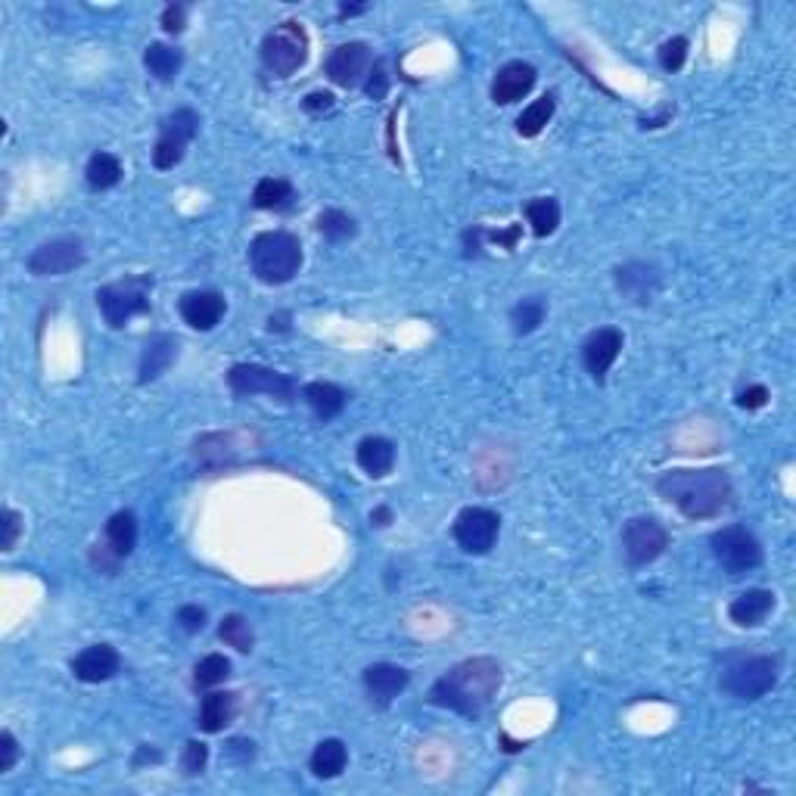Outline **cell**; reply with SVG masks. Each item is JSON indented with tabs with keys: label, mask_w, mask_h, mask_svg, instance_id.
Wrapping results in <instances>:
<instances>
[{
	"label": "cell",
	"mask_w": 796,
	"mask_h": 796,
	"mask_svg": "<svg viewBox=\"0 0 796 796\" xmlns=\"http://www.w3.org/2000/svg\"><path fill=\"white\" fill-rule=\"evenodd\" d=\"M178 308H181L184 324H190L193 330H215L224 318L227 302L215 290H190L181 296Z\"/></svg>",
	"instance_id": "cell-15"
},
{
	"label": "cell",
	"mask_w": 796,
	"mask_h": 796,
	"mask_svg": "<svg viewBox=\"0 0 796 796\" xmlns=\"http://www.w3.org/2000/svg\"><path fill=\"white\" fill-rule=\"evenodd\" d=\"M622 330L616 327H601V330H594L588 339H585V346H582V361L588 367V374L601 383L607 377V371L613 367V361L619 358L622 352Z\"/></svg>",
	"instance_id": "cell-14"
},
{
	"label": "cell",
	"mask_w": 796,
	"mask_h": 796,
	"mask_svg": "<svg viewBox=\"0 0 796 796\" xmlns=\"http://www.w3.org/2000/svg\"><path fill=\"white\" fill-rule=\"evenodd\" d=\"M535 78H538L535 66H529L523 60L501 66L498 75H495V81H492V100L498 106H510V103L523 100L535 88Z\"/></svg>",
	"instance_id": "cell-17"
},
{
	"label": "cell",
	"mask_w": 796,
	"mask_h": 796,
	"mask_svg": "<svg viewBox=\"0 0 796 796\" xmlns=\"http://www.w3.org/2000/svg\"><path fill=\"white\" fill-rule=\"evenodd\" d=\"M669 548V532L653 517H632L622 526V551L632 566H647Z\"/></svg>",
	"instance_id": "cell-10"
},
{
	"label": "cell",
	"mask_w": 796,
	"mask_h": 796,
	"mask_svg": "<svg viewBox=\"0 0 796 796\" xmlns=\"http://www.w3.org/2000/svg\"><path fill=\"white\" fill-rule=\"evenodd\" d=\"M367 72H371V47L361 41L339 44L327 56V78L339 88H355Z\"/></svg>",
	"instance_id": "cell-13"
},
{
	"label": "cell",
	"mask_w": 796,
	"mask_h": 796,
	"mask_svg": "<svg viewBox=\"0 0 796 796\" xmlns=\"http://www.w3.org/2000/svg\"><path fill=\"white\" fill-rule=\"evenodd\" d=\"M227 386L234 395H271L283 405L296 398V383L287 374H277L262 364H234L227 371Z\"/></svg>",
	"instance_id": "cell-9"
},
{
	"label": "cell",
	"mask_w": 796,
	"mask_h": 796,
	"mask_svg": "<svg viewBox=\"0 0 796 796\" xmlns=\"http://www.w3.org/2000/svg\"><path fill=\"white\" fill-rule=\"evenodd\" d=\"M144 762H162V753H159L156 747H147V744H144V747L137 750V756H134V769H140V765H144Z\"/></svg>",
	"instance_id": "cell-46"
},
{
	"label": "cell",
	"mask_w": 796,
	"mask_h": 796,
	"mask_svg": "<svg viewBox=\"0 0 796 796\" xmlns=\"http://www.w3.org/2000/svg\"><path fill=\"white\" fill-rule=\"evenodd\" d=\"M657 492L688 520H713L731 504V479L719 467L669 470L660 476Z\"/></svg>",
	"instance_id": "cell-2"
},
{
	"label": "cell",
	"mask_w": 796,
	"mask_h": 796,
	"mask_svg": "<svg viewBox=\"0 0 796 796\" xmlns=\"http://www.w3.org/2000/svg\"><path fill=\"white\" fill-rule=\"evenodd\" d=\"M122 162L119 156L112 153H94L88 168H84V178H88V187L91 190H112L119 181H122Z\"/></svg>",
	"instance_id": "cell-29"
},
{
	"label": "cell",
	"mask_w": 796,
	"mask_h": 796,
	"mask_svg": "<svg viewBox=\"0 0 796 796\" xmlns=\"http://www.w3.org/2000/svg\"><path fill=\"white\" fill-rule=\"evenodd\" d=\"M84 243L78 237H56L41 243L32 255H28L25 268L32 271L35 277H63L75 268L84 265Z\"/></svg>",
	"instance_id": "cell-11"
},
{
	"label": "cell",
	"mask_w": 796,
	"mask_h": 796,
	"mask_svg": "<svg viewBox=\"0 0 796 796\" xmlns=\"http://www.w3.org/2000/svg\"><path fill=\"white\" fill-rule=\"evenodd\" d=\"M501 691V666L492 657H473L451 666L430 688V703L461 716L482 713Z\"/></svg>",
	"instance_id": "cell-1"
},
{
	"label": "cell",
	"mask_w": 796,
	"mask_h": 796,
	"mask_svg": "<svg viewBox=\"0 0 796 796\" xmlns=\"http://www.w3.org/2000/svg\"><path fill=\"white\" fill-rule=\"evenodd\" d=\"M346 765H349V750L343 741H336V737H327V741H321L315 747V753H311V772H315L318 778L343 775Z\"/></svg>",
	"instance_id": "cell-26"
},
{
	"label": "cell",
	"mask_w": 796,
	"mask_h": 796,
	"mask_svg": "<svg viewBox=\"0 0 796 796\" xmlns=\"http://www.w3.org/2000/svg\"><path fill=\"white\" fill-rule=\"evenodd\" d=\"M551 119H554V97L545 94L542 100L529 103V106L520 112L517 131H520L523 137H535V134H542V131H545V125H548Z\"/></svg>",
	"instance_id": "cell-32"
},
{
	"label": "cell",
	"mask_w": 796,
	"mask_h": 796,
	"mask_svg": "<svg viewBox=\"0 0 796 796\" xmlns=\"http://www.w3.org/2000/svg\"><path fill=\"white\" fill-rule=\"evenodd\" d=\"M178 625L187 632V635H196V632H203V625H206V610L203 607H181L178 610Z\"/></svg>",
	"instance_id": "cell-41"
},
{
	"label": "cell",
	"mask_w": 796,
	"mask_h": 796,
	"mask_svg": "<svg viewBox=\"0 0 796 796\" xmlns=\"http://www.w3.org/2000/svg\"><path fill=\"white\" fill-rule=\"evenodd\" d=\"M769 389H765L762 383H753V386H747V389H741L737 392V405L741 408H747V411H759L765 402H769Z\"/></svg>",
	"instance_id": "cell-40"
},
{
	"label": "cell",
	"mask_w": 796,
	"mask_h": 796,
	"mask_svg": "<svg viewBox=\"0 0 796 796\" xmlns=\"http://www.w3.org/2000/svg\"><path fill=\"white\" fill-rule=\"evenodd\" d=\"M361 681H364V691L371 694L374 703L389 706L408 688V672L402 666H392V663H374V666L364 669Z\"/></svg>",
	"instance_id": "cell-18"
},
{
	"label": "cell",
	"mask_w": 796,
	"mask_h": 796,
	"mask_svg": "<svg viewBox=\"0 0 796 796\" xmlns=\"http://www.w3.org/2000/svg\"><path fill=\"white\" fill-rule=\"evenodd\" d=\"M318 231H321V234H324L330 243H343V240L355 237L358 224H355V218H352V215H346V212H339V209H327V212H321V215H318Z\"/></svg>",
	"instance_id": "cell-34"
},
{
	"label": "cell",
	"mask_w": 796,
	"mask_h": 796,
	"mask_svg": "<svg viewBox=\"0 0 796 796\" xmlns=\"http://www.w3.org/2000/svg\"><path fill=\"white\" fill-rule=\"evenodd\" d=\"M144 66L147 72L156 78V81H175L181 66H184V56L178 47H168V44H150L147 53H144Z\"/></svg>",
	"instance_id": "cell-27"
},
{
	"label": "cell",
	"mask_w": 796,
	"mask_h": 796,
	"mask_svg": "<svg viewBox=\"0 0 796 796\" xmlns=\"http://www.w3.org/2000/svg\"><path fill=\"white\" fill-rule=\"evenodd\" d=\"M302 398L308 402V408L315 411L321 420H333L339 411L346 408V389H339L336 383H324V380H315L302 389Z\"/></svg>",
	"instance_id": "cell-24"
},
{
	"label": "cell",
	"mask_w": 796,
	"mask_h": 796,
	"mask_svg": "<svg viewBox=\"0 0 796 796\" xmlns=\"http://www.w3.org/2000/svg\"><path fill=\"white\" fill-rule=\"evenodd\" d=\"M545 311H548V305H545V299H538V296H529V299L517 302L514 308H510V324H514V333L526 336V333L538 330V327H542V321H545Z\"/></svg>",
	"instance_id": "cell-31"
},
{
	"label": "cell",
	"mask_w": 796,
	"mask_h": 796,
	"mask_svg": "<svg viewBox=\"0 0 796 796\" xmlns=\"http://www.w3.org/2000/svg\"><path fill=\"white\" fill-rule=\"evenodd\" d=\"M355 458H358V467L367 476H371V479H383L395 467V445L389 439H383V436H367V439L358 442Z\"/></svg>",
	"instance_id": "cell-22"
},
{
	"label": "cell",
	"mask_w": 796,
	"mask_h": 796,
	"mask_svg": "<svg viewBox=\"0 0 796 796\" xmlns=\"http://www.w3.org/2000/svg\"><path fill=\"white\" fill-rule=\"evenodd\" d=\"M19 535H22V517L13 507H4L0 510V551L10 554L19 542Z\"/></svg>",
	"instance_id": "cell-36"
},
{
	"label": "cell",
	"mask_w": 796,
	"mask_h": 796,
	"mask_svg": "<svg viewBox=\"0 0 796 796\" xmlns=\"http://www.w3.org/2000/svg\"><path fill=\"white\" fill-rule=\"evenodd\" d=\"M184 25H187V7H181V4L165 7V13H162V28H165L168 35H181V32H184Z\"/></svg>",
	"instance_id": "cell-43"
},
{
	"label": "cell",
	"mask_w": 796,
	"mask_h": 796,
	"mask_svg": "<svg viewBox=\"0 0 796 796\" xmlns=\"http://www.w3.org/2000/svg\"><path fill=\"white\" fill-rule=\"evenodd\" d=\"M137 545V520L131 510H119V514H112L109 523H106V542L97 545L100 551H106L109 557L116 560H125Z\"/></svg>",
	"instance_id": "cell-23"
},
{
	"label": "cell",
	"mask_w": 796,
	"mask_h": 796,
	"mask_svg": "<svg viewBox=\"0 0 796 796\" xmlns=\"http://www.w3.org/2000/svg\"><path fill=\"white\" fill-rule=\"evenodd\" d=\"M218 635H221V641H224L227 647H234V650H240V653H249L252 644H255L252 625H249V619L240 616V613L224 616L221 625H218Z\"/></svg>",
	"instance_id": "cell-33"
},
{
	"label": "cell",
	"mask_w": 796,
	"mask_h": 796,
	"mask_svg": "<svg viewBox=\"0 0 796 796\" xmlns=\"http://www.w3.org/2000/svg\"><path fill=\"white\" fill-rule=\"evenodd\" d=\"M389 520H392V510L389 507H377L374 514H371V523L374 526H389Z\"/></svg>",
	"instance_id": "cell-47"
},
{
	"label": "cell",
	"mask_w": 796,
	"mask_h": 796,
	"mask_svg": "<svg viewBox=\"0 0 796 796\" xmlns=\"http://www.w3.org/2000/svg\"><path fill=\"white\" fill-rule=\"evenodd\" d=\"M178 358V339L168 333H156L147 339L144 355H140V383H150L156 377H162L172 361Z\"/></svg>",
	"instance_id": "cell-21"
},
{
	"label": "cell",
	"mask_w": 796,
	"mask_h": 796,
	"mask_svg": "<svg viewBox=\"0 0 796 796\" xmlns=\"http://www.w3.org/2000/svg\"><path fill=\"white\" fill-rule=\"evenodd\" d=\"M249 265L268 287L290 283L302 268V243L290 231H265L249 246Z\"/></svg>",
	"instance_id": "cell-3"
},
{
	"label": "cell",
	"mask_w": 796,
	"mask_h": 796,
	"mask_svg": "<svg viewBox=\"0 0 796 796\" xmlns=\"http://www.w3.org/2000/svg\"><path fill=\"white\" fill-rule=\"evenodd\" d=\"M772 610H775V594L769 588H750L734 597L728 616L734 625H741V629H753V625H762L769 619Z\"/></svg>",
	"instance_id": "cell-20"
},
{
	"label": "cell",
	"mask_w": 796,
	"mask_h": 796,
	"mask_svg": "<svg viewBox=\"0 0 796 796\" xmlns=\"http://www.w3.org/2000/svg\"><path fill=\"white\" fill-rule=\"evenodd\" d=\"M206 762H209V747L203 741H187L184 756H181L184 775H199V772L206 769Z\"/></svg>",
	"instance_id": "cell-38"
},
{
	"label": "cell",
	"mask_w": 796,
	"mask_h": 796,
	"mask_svg": "<svg viewBox=\"0 0 796 796\" xmlns=\"http://www.w3.org/2000/svg\"><path fill=\"white\" fill-rule=\"evenodd\" d=\"M293 199V184L287 178H262L252 190L255 209H283Z\"/></svg>",
	"instance_id": "cell-30"
},
{
	"label": "cell",
	"mask_w": 796,
	"mask_h": 796,
	"mask_svg": "<svg viewBox=\"0 0 796 796\" xmlns=\"http://www.w3.org/2000/svg\"><path fill=\"white\" fill-rule=\"evenodd\" d=\"M454 542H458L467 554H489L498 542L501 520L498 514L486 507H464L458 517H454Z\"/></svg>",
	"instance_id": "cell-12"
},
{
	"label": "cell",
	"mask_w": 796,
	"mask_h": 796,
	"mask_svg": "<svg viewBox=\"0 0 796 796\" xmlns=\"http://www.w3.org/2000/svg\"><path fill=\"white\" fill-rule=\"evenodd\" d=\"M364 91L367 97H374V100H383L386 91H389V75H386V63H374L371 75H367V84H364Z\"/></svg>",
	"instance_id": "cell-39"
},
{
	"label": "cell",
	"mask_w": 796,
	"mask_h": 796,
	"mask_svg": "<svg viewBox=\"0 0 796 796\" xmlns=\"http://www.w3.org/2000/svg\"><path fill=\"white\" fill-rule=\"evenodd\" d=\"M709 548L719 566L728 576H744L762 563V545L759 538L744 526H725L709 535Z\"/></svg>",
	"instance_id": "cell-7"
},
{
	"label": "cell",
	"mask_w": 796,
	"mask_h": 796,
	"mask_svg": "<svg viewBox=\"0 0 796 796\" xmlns=\"http://www.w3.org/2000/svg\"><path fill=\"white\" fill-rule=\"evenodd\" d=\"M237 716V694L215 691L199 706V728L206 734H218L227 722Z\"/></svg>",
	"instance_id": "cell-25"
},
{
	"label": "cell",
	"mask_w": 796,
	"mask_h": 796,
	"mask_svg": "<svg viewBox=\"0 0 796 796\" xmlns=\"http://www.w3.org/2000/svg\"><path fill=\"white\" fill-rule=\"evenodd\" d=\"M150 287L153 277L150 274H137L119 283H106L97 290V305L103 311V318L109 327H125L131 318L147 315L150 311Z\"/></svg>",
	"instance_id": "cell-4"
},
{
	"label": "cell",
	"mask_w": 796,
	"mask_h": 796,
	"mask_svg": "<svg viewBox=\"0 0 796 796\" xmlns=\"http://www.w3.org/2000/svg\"><path fill=\"white\" fill-rule=\"evenodd\" d=\"M719 685L737 700H759L778 685V660L775 657H747L725 666Z\"/></svg>",
	"instance_id": "cell-6"
},
{
	"label": "cell",
	"mask_w": 796,
	"mask_h": 796,
	"mask_svg": "<svg viewBox=\"0 0 796 796\" xmlns=\"http://www.w3.org/2000/svg\"><path fill=\"white\" fill-rule=\"evenodd\" d=\"M16 759H19V744L10 731H4L0 734V775H7L16 765Z\"/></svg>",
	"instance_id": "cell-42"
},
{
	"label": "cell",
	"mask_w": 796,
	"mask_h": 796,
	"mask_svg": "<svg viewBox=\"0 0 796 796\" xmlns=\"http://www.w3.org/2000/svg\"><path fill=\"white\" fill-rule=\"evenodd\" d=\"M358 13H364V7H349V4L339 7V16H358Z\"/></svg>",
	"instance_id": "cell-48"
},
{
	"label": "cell",
	"mask_w": 796,
	"mask_h": 796,
	"mask_svg": "<svg viewBox=\"0 0 796 796\" xmlns=\"http://www.w3.org/2000/svg\"><path fill=\"white\" fill-rule=\"evenodd\" d=\"M685 60H688V38L675 35V38H669V41L660 47V66H663L666 72H678L681 66H685Z\"/></svg>",
	"instance_id": "cell-37"
},
{
	"label": "cell",
	"mask_w": 796,
	"mask_h": 796,
	"mask_svg": "<svg viewBox=\"0 0 796 796\" xmlns=\"http://www.w3.org/2000/svg\"><path fill=\"white\" fill-rule=\"evenodd\" d=\"M308 60V35L293 19L274 25L262 41V63L277 78H290Z\"/></svg>",
	"instance_id": "cell-5"
},
{
	"label": "cell",
	"mask_w": 796,
	"mask_h": 796,
	"mask_svg": "<svg viewBox=\"0 0 796 796\" xmlns=\"http://www.w3.org/2000/svg\"><path fill=\"white\" fill-rule=\"evenodd\" d=\"M616 287L632 302L647 305V302H653V296H657V290H660V271L647 262H629L616 271Z\"/></svg>",
	"instance_id": "cell-19"
},
{
	"label": "cell",
	"mask_w": 796,
	"mask_h": 796,
	"mask_svg": "<svg viewBox=\"0 0 796 796\" xmlns=\"http://www.w3.org/2000/svg\"><path fill=\"white\" fill-rule=\"evenodd\" d=\"M196 131H199V116L187 106L175 109L172 116L162 119L159 140L153 147V165L159 168V172H168V168H175L184 159V150H187L190 140L196 137Z\"/></svg>",
	"instance_id": "cell-8"
},
{
	"label": "cell",
	"mask_w": 796,
	"mask_h": 796,
	"mask_svg": "<svg viewBox=\"0 0 796 796\" xmlns=\"http://www.w3.org/2000/svg\"><path fill=\"white\" fill-rule=\"evenodd\" d=\"M227 756L237 759V762H249L255 756V744L246 741V737H234V741L227 744Z\"/></svg>",
	"instance_id": "cell-45"
},
{
	"label": "cell",
	"mask_w": 796,
	"mask_h": 796,
	"mask_svg": "<svg viewBox=\"0 0 796 796\" xmlns=\"http://www.w3.org/2000/svg\"><path fill=\"white\" fill-rule=\"evenodd\" d=\"M526 221L532 224V234L545 240L557 231L560 224V203L554 196H535L526 203Z\"/></svg>",
	"instance_id": "cell-28"
},
{
	"label": "cell",
	"mask_w": 796,
	"mask_h": 796,
	"mask_svg": "<svg viewBox=\"0 0 796 796\" xmlns=\"http://www.w3.org/2000/svg\"><path fill=\"white\" fill-rule=\"evenodd\" d=\"M119 666H122V657L112 644H91L88 650H81L72 660V672L78 681H84V685H100V681H109L119 672Z\"/></svg>",
	"instance_id": "cell-16"
},
{
	"label": "cell",
	"mask_w": 796,
	"mask_h": 796,
	"mask_svg": "<svg viewBox=\"0 0 796 796\" xmlns=\"http://www.w3.org/2000/svg\"><path fill=\"white\" fill-rule=\"evenodd\" d=\"M305 112H311V116H321V112H330L333 109V94L327 91H311L305 100H302Z\"/></svg>",
	"instance_id": "cell-44"
},
{
	"label": "cell",
	"mask_w": 796,
	"mask_h": 796,
	"mask_svg": "<svg viewBox=\"0 0 796 796\" xmlns=\"http://www.w3.org/2000/svg\"><path fill=\"white\" fill-rule=\"evenodd\" d=\"M231 675V660L221 657V653H209L196 663V688H215L221 681Z\"/></svg>",
	"instance_id": "cell-35"
}]
</instances>
